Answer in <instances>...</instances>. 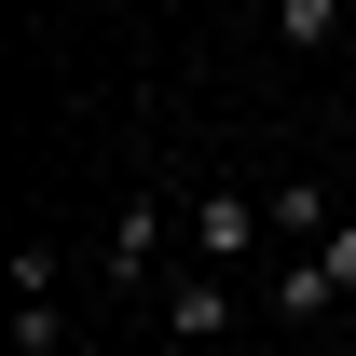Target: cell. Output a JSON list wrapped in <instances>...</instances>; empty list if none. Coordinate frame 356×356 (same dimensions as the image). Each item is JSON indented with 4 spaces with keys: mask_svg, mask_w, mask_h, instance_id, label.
Returning <instances> with one entry per match:
<instances>
[{
    "mask_svg": "<svg viewBox=\"0 0 356 356\" xmlns=\"http://www.w3.org/2000/svg\"><path fill=\"white\" fill-rule=\"evenodd\" d=\"M274 42H288V55H329V42H343V0H274Z\"/></svg>",
    "mask_w": 356,
    "mask_h": 356,
    "instance_id": "5b68a950",
    "label": "cell"
},
{
    "mask_svg": "<svg viewBox=\"0 0 356 356\" xmlns=\"http://www.w3.org/2000/svg\"><path fill=\"white\" fill-rule=\"evenodd\" d=\"M110 274H124V288H165V206H151V192L110 220Z\"/></svg>",
    "mask_w": 356,
    "mask_h": 356,
    "instance_id": "3957f363",
    "label": "cell"
},
{
    "mask_svg": "<svg viewBox=\"0 0 356 356\" xmlns=\"http://www.w3.org/2000/svg\"><path fill=\"white\" fill-rule=\"evenodd\" d=\"M220 329H233V274L220 261H178L165 274V343H220Z\"/></svg>",
    "mask_w": 356,
    "mask_h": 356,
    "instance_id": "6da1fadb",
    "label": "cell"
},
{
    "mask_svg": "<svg viewBox=\"0 0 356 356\" xmlns=\"http://www.w3.org/2000/svg\"><path fill=\"white\" fill-rule=\"evenodd\" d=\"M261 206H274V233H288V247H329V220H343V206H329L315 178H274Z\"/></svg>",
    "mask_w": 356,
    "mask_h": 356,
    "instance_id": "277c9868",
    "label": "cell"
},
{
    "mask_svg": "<svg viewBox=\"0 0 356 356\" xmlns=\"http://www.w3.org/2000/svg\"><path fill=\"white\" fill-rule=\"evenodd\" d=\"M14 356H69V315H55V288H14Z\"/></svg>",
    "mask_w": 356,
    "mask_h": 356,
    "instance_id": "8992f818",
    "label": "cell"
},
{
    "mask_svg": "<svg viewBox=\"0 0 356 356\" xmlns=\"http://www.w3.org/2000/svg\"><path fill=\"white\" fill-rule=\"evenodd\" d=\"M315 274H329V302H356V220H329V247H302Z\"/></svg>",
    "mask_w": 356,
    "mask_h": 356,
    "instance_id": "52a82bcc",
    "label": "cell"
},
{
    "mask_svg": "<svg viewBox=\"0 0 356 356\" xmlns=\"http://www.w3.org/2000/svg\"><path fill=\"white\" fill-rule=\"evenodd\" d=\"M261 233H274V206H247V192H192V261H220V274H233Z\"/></svg>",
    "mask_w": 356,
    "mask_h": 356,
    "instance_id": "7a4b0ae2",
    "label": "cell"
}]
</instances>
